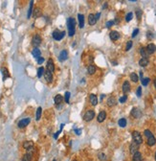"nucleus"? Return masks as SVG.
I'll return each mask as SVG.
<instances>
[{
  "label": "nucleus",
  "instance_id": "f257e3e1",
  "mask_svg": "<svg viewBox=\"0 0 156 161\" xmlns=\"http://www.w3.org/2000/svg\"><path fill=\"white\" fill-rule=\"evenodd\" d=\"M67 27H68L69 36H73L75 35V28H76V21L73 17H69L67 19Z\"/></svg>",
  "mask_w": 156,
  "mask_h": 161
},
{
  "label": "nucleus",
  "instance_id": "f03ea898",
  "mask_svg": "<svg viewBox=\"0 0 156 161\" xmlns=\"http://www.w3.org/2000/svg\"><path fill=\"white\" fill-rule=\"evenodd\" d=\"M65 34H66L65 31L61 32L60 30H55V31L53 32V34H52V36H53V38H54L55 40H61L63 37H64Z\"/></svg>",
  "mask_w": 156,
  "mask_h": 161
},
{
  "label": "nucleus",
  "instance_id": "7ed1b4c3",
  "mask_svg": "<svg viewBox=\"0 0 156 161\" xmlns=\"http://www.w3.org/2000/svg\"><path fill=\"white\" fill-rule=\"evenodd\" d=\"M132 138H133V141L135 143H137L138 145H141L143 143V138H142V135L140 134L139 131L137 130H134L132 132Z\"/></svg>",
  "mask_w": 156,
  "mask_h": 161
},
{
  "label": "nucleus",
  "instance_id": "20e7f679",
  "mask_svg": "<svg viewBox=\"0 0 156 161\" xmlns=\"http://www.w3.org/2000/svg\"><path fill=\"white\" fill-rule=\"evenodd\" d=\"M94 117H95V111L92 110V109H89V110H87L86 112L84 113V115H83V120H84L85 122H90V121L93 120Z\"/></svg>",
  "mask_w": 156,
  "mask_h": 161
},
{
  "label": "nucleus",
  "instance_id": "39448f33",
  "mask_svg": "<svg viewBox=\"0 0 156 161\" xmlns=\"http://www.w3.org/2000/svg\"><path fill=\"white\" fill-rule=\"evenodd\" d=\"M32 44L34 45L35 48H37L41 44V37H40L39 35L36 34V35L34 36V37L32 38Z\"/></svg>",
  "mask_w": 156,
  "mask_h": 161
},
{
  "label": "nucleus",
  "instance_id": "423d86ee",
  "mask_svg": "<svg viewBox=\"0 0 156 161\" xmlns=\"http://www.w3.org/2000/svg\"><path fill=\"white\" fill-rule=\"evenodd\" d=\"M30 122H31V119H30L29 117H27V118H23V119H21V120L18 122L17 126H18L19 129H23V128L27 127V126L30 124Z\"/></svg>",
  "mask_w": 156,
  "mask_h": 161
},
{
  "label": "nucleus",
  "instance_id": "0eeeda50",
  "mask_svg": "<svg viewBox=\"0 0 156 161\" xmlns=\"http://www.w3.org/2000/svg\"><path fill=\"white\" fill-rule=\"evenodd\" d=\"M139 146L137 143H135L134 141L130 144V147H129V152H130V153H132V154H134L135 152H138V150H139Z\"/></svg>",
  "mask_w": 156,
  "mask_h": 161
},
{
  "label": "nucleus",
  "instance_id": "6e6552de",
  "mask_svg": "<svg viewBox=\"0 0 156 161\" xmlns=\"http://www.w3.org/2000/svg\"><path fill=\"white\" fill-rule=\"evenodd\" d=\"M106 118V112L104 110H101L100 113L98 114V117H97V120L99 123H103Z\"/></svg>",
  "mask_w": 156,
  "mask_h": 161
},
{
  "label": "nucleus",
  "instance_id": "1a4fd4ad",
  "mask_svg": "<svg viewBox=\"0 0 156 161\" xmlns=\"http://www.w3.org/2000/svg\"><path fill=\"white\" fill-rule=\"evenodd\" d=\"M131 115L134 118H137L138 119V118H140L141 116H142V111H141L138 107H133L132 110H131Z\"/></svg>",
  "mask_w": 156,
  "mask_h": 161
},
{
  "label": "nucleus",
  "instance_id": "9d476101",
  "mask_svg": "<svg viewBox=\"0 0 156 161\" xmlns=\"http://www.w3.org/2000/svg\"><path fill=\"white\" fill-rule=\"evenodd\" d=\"M109 36L111 40L116 41V40H118L120 38V34H119V32H117V31H111L109 34Z\"/></svg>",
  "mask_w": 156,
  "mask_h": 161
},
{
  "label": "nucleus",
  "instance_id": "9b49d317",
  "mask_svg": "<svg viewBox=\"0 0 156 161\" xmlns=\"http://www.w3.org/2000/svg\"><path fill=\"white\" fill-rule=\"evenodd\" d=\"M68 58V52L66 50H62L61 53H60V56H59V61L60 62H64L66 61Z\"/></svg>",
  "mask_w": 156,
  "mask_h": 161
},
{
  "label": "nucleus",
  "instance_id": "f8f14e48",
  "mask_svg": "<svg viewBox=\"0 0 156 161\" xmlns=\"http://www.w3.org/2000/svg\"><path fill=\"white\" fill-rule=\"evenodd\" d=\"M23 148L25 150H27L28 152H31V151H33V148H34V143L32 141H25L23 143Z\"/></svg>",
  "mask_w": 156,
  "mask_h": 161
},
{
  "label": "nucleus",
  "instance_id": "ddd939ff",
  "mask_svg": "<svg viewBox=\"0 0 156 161\" xmlns=\"http://www.w3.org/2000/svg\"><path fill=\"white\" fill-rule=\"evenodd\" d=\"M47 70H49L50 72H54L55 71V64H54V62L52 59H49L48 62H47Z\"/></svg>",
  "mask_w": 156,
  "mask_h": 161
},
{
  "label": "nucleus",
  "instance_id": "4468645a",
  "mask_svg": "<svg viewBox=\"0 0 156 161\" xmlns=\"http://www.w3.org/2000/svg\"><path fill=\"white\" fill-rule=\"evenodd\" d=\"M89 101H90V104L93 107H96L98 105V97L96 96L95 94H90L89 95Z\"/></svg>",
  "mask_w": 156,
  "mask_h": 161
},
{
  "label": "nucleus",
  "instance_id": "2eb2a0df",
  "mask_svg": "<svg viewBox=\"0 0 156 161\" xmlns=\"http://www.w3.org/2000/svg\"><path fill=\"white\" fill-rule=\"evenodd\" d=\"M32 55H33V57H34L35 59L38 60V59L41 57V52H40V50L38 48H34L33 51H32Z\"/></svg>",
  "mask_w": 156,
  "mask_h": 161
},
{
  "label": "nucleus",
  "instance_id": "dca6fc26",
  "mask_svg": "<svg viewBox=\"0 0 156 161\" xmlns=\"http://www.w3.org/2000/svg\"><path fill=\"white\" fill-rule=\"evenodd\" d=\"M122 89H123V92H124V93H127V92L130 91V83H129L127 80H125V82L123 83Z\"/></svg>",
  "mask_w": 156,
  "mask_h": 161
},
{
  "label": "nucleus",
  "instance_id": "f3484780",
  "mask_svg": "<svg viewBox=\"0 0 156 161\" xmlns=\"http://www.w3.org/2000/svg\"><path fill=\"white\" fill-rule=\"evenodd\" d=\"M1 73L3 75V80H5L6 79L10 78V73H9V71H8V69L6 67H2L1 68Z\"/></svg>",
  "mask_w": 156,
  "mask_h": 161
},
{
  "label": "nucleus",
  "instance_id": "a211bd4d",
  "mask_svg": "<svg viewBox=\"0 0 156 161\" xmlns=\"http://www.w3.org/2000/svg\"><path fill=\"white\" fill-rule=\"evenodd\" d=\"M106 104H107V106L108 107H114V106H116V104H117V101H116V99H115V97L111 96L108 98V100H107V102H106Z\"/></svg>",
  "mask_w": 156,
  "mask_h": 161
},
{
  "label": "nucleus",
  "instance_id": "6ab92c4d",
  "mask_svg": "<svg viewBox=\"0 0 156 161\" xmlns=\"http://www.w3.org/2000/svg\"><path fill=\"white\" fill-rule=\"evenodd\" d=\"M44 78H45V80L48 82H51L53 80V74H52V72H50L49 70H46L45 73H44Z\"/></svg>",
  "mask_w": 156,
  "mask_h": 161
},
{
  "label": "nucleus",
  "instance_id": "aec40b11",
  "mask_svg": "<svg viewBox=\"0 0 156 161\" xmlns=\"http://www.w3.org/2000/svg\"><path fill=\"white\" fill-rule=\"evenodd\" d=\"M78 25H79V28H83L84 27V16L81 15V14H78Z\"/></svg>",
  "mask_w": 156,
  "mask_h": 161
},
{
  "label": "nucleus",
  "instance_id": "412c9836",
  "mask_svg": "<svg viewBox=\"0 0 156 161\" xmlns=\"http://www.w3.org/2000/svg\"><path fill=\"white\" fill-rule=\"evenodd\" d=\"M140 54L141 56L143 58H145V59H148V57H149V53L147 52V48H145V47H142L140 49Z\"/></svg>",
  "mask_w": 156,
  "mask_h": 161
},
{
  "label": "nucleus",
  "instance_id": "4be33fe9",
  "mask_svg": "<svg viewBox=\"0 0 156 161\" xmlns=\"http://www.w3.org/2000/svg\"><path fill=\"white\" fill-rule=\"evenodd\" d=\"M147 52L149 53V55H150V54H153V53L156 52V46L153 43H149V44L147 46Z\"/></svg>",
  "mask_w": 156,
  "mask_h": 161
},
{
  "label": "nucleus",
  "instance_id": "5701e85b",
  "mask_svg": "<svg viewBox=\"0 0 156 161\" xmlns=\"http://www.w3.org/2000/svg\"><path fill=\"white\" fill-rule=\"evenodd\" d=\"M96 22H97V20H96L95 15L90 14V15L88 16V24H89V25H95Z\"/></svg>",
  "mask_w": 156,
  "mask_h": 161
},
{
  "label": "nucleus",
  "instance_id": "b1692460",
  "mask_svg": "<svg viewBox=\"0 0 156 161\" xmlns=\"http://www.w3.org/2000/svg\"><path fill=\"white\" fill-rule=\"evenodd\" d=\"M143 160V157H142V153L140 152H137L133 154V157H132V161H142Z\"/></svg>",
  "mask_w": 156,
  "mask_h": 161
},
{
  "label": "nucleus",
  "instance_id": "393cba45",
  "mask_svg": "<svg viewBox=\"0 0 156 161\" xmlns=\"http://www.w3.org/2000/svg\"><path fill=\"white\" fill-rule=\"evenodd\" d=\"M54 101H55V104L58 106V105H60V104H61L63 101V97L61 95V94H58V95H56L55 98H54Z\"/></svg>",
  "mask_w": 156,
  "mask_h": 161
},
{
  "label": "nucleus",
  "instance_id": "a878e982",
  "mask_svg": "<svg viewBox=\"0 0 156 161\" xmlns=\"http://www.w3.org/2000/svg\"><path fill=\"white\" fill-rule=\"evenodd\" d=\"M156 144V138L152 135V136H150L149 138H147V145L150 146V147H152V146H154Z\"/></svg>",
  "mask_w": 156,
  "mask_h": 161
},
{
  "label": "nucleus",
  "instance_id": "bb28decb",
  "mask_svg": "<svg viewBox=\"0 0 156 161\" xmlns=\"http://www.w3.org/2000/svg\"><path fill=\"white\" fill-rule=\"evenodd\" d=\"M32 156H33L32 152H28L26 154H24V156L22 157L21 161H31L32 160Z\"/></svg>",
  "mask_w": 156,
  "mask_h": 161
},
{
  "label": "nucleus",
  "instance_id": "cd10ccee",
  "mask_svg": "<svg viewBox=\"0 0 156 161\" xmlns=\"http://www.w3.org/2000/svg\"><path fill=\"white\" fill-rule=\"evenodd\" d=\"M41 113H42V108H41V107H38L37 109H36V113H35V120L36 121H39L40 120Z\"/></svg>",
  "mask_w": 156,
  "mask_h": 161
},
{
  "label": "nucleus",
  "instance_id": "c85d7f7f",
  "mask_svg": "<svg viewBox=\"0 0 156 161\" xmlns=\"http://www.w3.org/2000/svg\"><path fill=\"white\" fill-rule=\"evenodd\" d=\"M33 16H34L35 18L39 17V16H41V9H40V8H35V9L34 10V14H33Z\"/></svg>",
  "mask_w": 156,
  "mask_h": 161
},
{
  "label": "nucleus",
  "instance_id": "c756f323",
  "mask_svg": "<svg viewBox=\"0 0 156 161\" xmlns=\"http://www.w3.org/2000/svg\"><path fill=\"white\" fill-rule=\"evenodd\" d=\"M147 64H148V59L142 58L140 61H139V65L142 66V67H146Z\"/></svg>",
  "mask_w": 156,
  "mask_h": 161
},
{
  "label": "nucleus",
  "instance_id": "7c9ffc66",
  "mask_svg": "<svg viewBox=\"0 0 156 161\" xmlns=\"http://www.w3.org/2000/svg\"><path fill=\"white\" fill-rule=\"evenodd\" d=\"M87 72H88L89 75H93L94 73L96 72V66L93 64L89 65V66L87 67Z\"/></svg>",
  "mask_w": 156,
  "mask_h": 161
},
{
  "label": "nucleus",
  "instance_id": "2f4dec72",
  "mask_svg": "<svg viewBox=\"0 0 156 161\" xmlns=\"http://www.w3.org/2000/svg\"><path fill=\"white\" fill-rule=\"evenodd\" d=\"M44 73H45V70H44V68L42 66L37 69V77L38 78H41L42 76H44Z\"/></svg>",
  "mask_w": 156,
  "mask_h": 161
},
{
  "label": "nucleus",
  "instance_id": "473e14b6",
  "mask_svg": "<svg viewBox=\"0 0 156 161\" xmlns=\"http://www.w3.org/2000/svg\"><path fill=\"white\" fill-rule=\"evenodd\" d=\"M130 80H132L133 82H137L139 80V78H138V75L136 73H131L130 74Z\"/></svg>",
  "mask_w": 156,
  "mask_h": 161
},
{
  "label": "nucleus",
  "instance_id": "72a5a7b5",
  "mask_svg": "<svg viewBox=\"0 0 156 161\" xmlns=\"http://www.w3.org/2000/svg\"><path fill=\"white\" fill-rule=\"evenodd\" d=\"M118 125L121 127V128H125L126 126V120L125 118H121L119 121H118Z\"/></svg>",
  "mask_w": 156,
  "mask_h": 161
},
{
  "label": "nucleus",
  "instance_id": "f704fd0d",
  "mask_svg": "<svg viewBox=\"0 0 156 161\" xmlns=\"http://www.w3.org/2000/svg\"><path fill=\"white\" fill-rule=\"evenodd\" d=\"M33 6H34V1H31L30 2V7H29V10H28V14H27V17L28 18L31 17V15L33 13Z\"/></svg>",
  "mask_w": 156,
  "mask_h": 161
},
{
  "label": "nucleus",
  "instance_id": "c9c22d12",
  "mask_svg": "<svg viewBox=\"0 0 156 161\" xmlns=\"http://www.w3.org/2000/svg\"><path fill=\"white\" fill-rule=\"evenodd\" d=\"M144 134H145V136H146L147 138H149L150 136H152V135H153V134H152V132H151L149 129H145Z\"/></svg>",
  "mask_w": 156,
  "mask_h": 161
},
{
  "label": "nucleus",
  "instance_id": "e433bc0d",
  "mask_svg": "<svg viewBox=\"0 0 156 161\" xmlns=\"http://www.w3.org/2000/svg\"><path fill=\"white\" fill-rule=\"evenodd\" d=\"M132 17H133V14H132V13H128V14L125 16V21H126V22H129V21L132 19Z\"/></svg>",
  "mask_w": 156,
  "mask_h": 161
},
{
  "label": "nucleus",
  "instance_id": "4c0bfd02",
  "mask_svg": "<svg viewBox=\"0 0 156 161\" xmlns=\"http://www.w3.org/2000/svg\"><path fill=\"white\" fill-rule=\"evenodd\" d=\"M99 159L101 161H105L106 160V155H105L104 152H101V153L99 154Z\"/></svg>",
  "mask_w": 156,
  "mask_h": 161
},
{
  "label": "nucleus",
  "instance_id": "58836bf2",
  "mask_svg": "<svg viewBox=\"0 0 156 161\" xmlns=\"http://www.w3.org/2000/svg\"><path fill=\"white\" fill-rule=\"evenodd\" d=\"M69 99H70V92H65V95H64V101L67 103V104H69Z\"/></svg>",
  "mask_w": 156,
  "mask_h": 161
},
{
  "label": "nucleus",
  "instance_id": "ea45409f",
  "mask_svg": "<svg viewBox=\"0 0 156 161\" xmlns=\"http://www.w3.org/2000/svg\"><path fill=\"white\" fill-rule=\"evenodd\" d=\"M132 41L131 40H129V41H127V43H126V46H125V51H129L130 48L132 47Z\"/></svg>",
  "mask_w": 156,
  "mask_h": 161
},
{
  "label": "nucleus",
  "instance_id": "a19ab883",
  "mask_svg": "<svg viewBox=\"0 0 156 161\" xmlns=\"http://www.w3.org/2000/svg\"><path fill=\"white\" fill-rule=\"evenodd\" d=\"M149 80H149V78H145V79H143L141 81H142V84H143L144 86H146V85H147V84H148Z\"/></svg>",
  "mask_w": 156,
  "mask_h": 161
},
{
  "label": "nucleus",
  "instance_id": "79ce46f5",
  "mask_svg": "<svg viewBox=\"0 0 156 161\" xmlns=\"http://www.w3.org/2000/svg\"><path fill=\"white\" fill-rule=\"evenodd\" d=\"M126 100H127V96H126V95H124V96H122L121 98H120L119 102H120L121 104H123V103H125Z\"/></svg>",
  "mask_w": 156,
  "mask_h": 161
},
{
  "label": "nucleus",
  "instance_id": "37998d69",
  "mask_svg": "<svg viewBox=\"0 0 156 161\" xmlns=\"http://www.w3.org/2000/svg\"><path fill=\"white\" fill-rule=\"evenodd\" d=\"M142 15H143V12H142L141 10H137V11H136V16H137V18H138V19H141Z\"/></svg>",
  "mask_w": 156,
  "mask_h": 161
},
{
  "label": "nucleus",
  "instance_id": "c03bdc74",
  "mask_svg": "<svg viewBox=\"0 0 156 161\" xmlns=\"http://www.w3.org/2000/svg\"><path fill=\"white\" fill-rule=\"evenodd\" d=\"M136 94H137V96H138V97H141V96H142V87H141V86H139V87L137 88Z\"/></svg>",
  "mask_w": 156,
  "mask_h": 161
},
{
  "label": "nucleus",
  "instance_id": "a18cd8bd",
  "mask_svg": "<svg viewBox=\"0 0 156 161\" xmlns=\"http://www.w3.org/2000/svg\"><path fill=\"white\" fill-rule=\"evenodd\" d=\"M115 23H114V21H107L106 22V28H110L111 26H113Z\"/></svg>",
  "mask_w": 156,
  "mask_h": 161
},
{
  "label": "nucleus",
  "instance_id": "49530a36",
  "mask_svg": "<svg viewBox=\"0 0 156 161\" xmlns=\"http://www.w3.org/2000/svg\"><path fill=\"white\" fill-rule=\"evenodd\" d=\"M147 36L148 39H152L153 38V34L151 32H147Z\"/></svg>",
  "mask_w": 156,
  "mask_h": 161
},
{
  "label": "nucleus",
  "instance_id": "de8ad7c7",
  "mask_svg": "<svg viewBox=\"0 0 156 161\" xmlns=\"http://www.w3.org/2000/svg\"><path fill=\"white\" fill-rule=\"evenodd\" d=\"M138 33H139V29H135L133 33H132V37H135L137 35H138Z\"/></svg>",
  "mask_w": 156,
  "mask_h": 161
},
{
  "label": "nucleus",
  "instance_id": "09e8293b",
  "mask_svg": "<svg viewBox=\"0 0 156 161\" xmlns=\"http://www.w3.org/2000/svg\"><path fill=\"white\" fill-rule=\"evenodd\" d=\"M45 60H44V58H42V57H40L38 60H37V63L38 64H41V63H43V62H44Z\"/></svg>",
  "mask_w": 156,
  "mask_h": 161
},
{
  "label": "nucleus",
  "instance_id": "8fccbe9b",
  "mask_svg": "<svg viewBox=\"0 0 156 161\" xmlns=\"http://www.w3.org/2000/svg\"><path fill=\"white\" fill-rule=\"evenodd\" d=\"M74 131L76 132V134H77V135H79V134L81 133V131H82V130H81V129H74Z\"/></svg>",
  "mask_w": 156,
  "mask_h": 161
},
{
  "label": "nucleus",
  "instance_id": "3c124183",
  "mask_svg": "<svg viewBox=\"0 0 156 161\" xmlns=\"http://www.w3.org/2000/svg\"><path fill=\"white\" fill-rule=\"evenodd\" d=\"M60 133H61V130H59V131H58V132H56V133H55V135H54V138H55V139H57V138H58V136H59V134H60Z\"/></svg>",
  "mask_w": 156,
  "mask_h": 161
},
{
  "label": "nucleus",
  "instance_id": "603ef678",
  "mask_svg": "<svg viewBox=\"0 0 156 161\" xmlns=\"http://www.w3.org/2000/svg\"><path fill=\"white\" fill-rule=\"evenodd\" d=\"M100 16H101V14H100V13H98V14H97V15L95 16V17H96V20H99Z\"/></svg>",
  "mask_w": 156,
  "mask_h": 161
},
{
  "label": "nucleus",
  "instance_id": "864d4df0",
  "mask_svg": "<svg viewBox=\"0 0 156 161\" xmlns=\"http://www.w3.org/2000/svg\"><path fill=\"white\" fill-rule=\"evenodd\" d=\"M140 78H141V80L144 79V78H143V72H142V71L140 72Z\"/></svg>",
  "mask_w": 156,
  "mask_h": 161
},
{
  "label": "nucleus",
  "instance_id": "5fc2aeb1",
  "mask_svg": "<svg viewBox=\"0 0 156 161\" xmlns=\"http://www.w3.org/2000/svg\"><path fill=\"white\" fill-rule=\"evenodd\" d=\"M105 8H107V3H104V5L103 6V9H105Z\"/></svg>",
  "mask_w": 156,
  "mask_h": 161
},
{
  "label": "nucleus",
  "instance_id": "6e6d98bb",
  "mask_svg": "<svg viewBox=\"0 0 156 161\" xmlns=\"http://www.w3.org/2000/svg\"><path fill=\"white\" fill-rule=\"evenodd\" d=\"M105 96V95H104V94H102V95H101V100H103V99H104V97Z\"/></svg>",
  "mask_w": 156,
  "mask_h": 161
},
{
  "label": "nucleus",
  "instance_id": "4d7b16f0",
  "mask_svg": "<svg viewBox=\"0 0 156 161\" xmlns=\"http://www.w3.org/2000/svg\"><path fill=\"white\" fill-rule=\"evenodd\" d=\"M154 86H155V88H156V80H154Z\"/></svg>",
  "mask_w": 156,
  "mask_h": 161
},
{
  "label": "nucleus",
  "instance_id": "13d9d810",
  "mask_svg": "<svg viewBox=\"0 0 156 161\" xmlns=\"http://www.w3.org/2000/svg\"><path fill=\"white\" fill-rule=\"evenodd\" d=\"M155 160H156V152H155Z\"/></svg>",
  "mask_w": 156,
  "mask_h": 161
},
{
  "label": "nucleus",
  "instance_id": "bf43d9fd",
  "mask_svg": "<svg viewBox=\"0 0 156 161\" xmlns=\"http://www.w3.org/2000/svg\"><path fill=\"white\" fill-rule=\"evenodd\" d=\"M53 161H57V160H56V159H54V160H53Z\"/></svg>",
  "mask_w": 156,
  "mask_h": 161
},
{
  "label": "nucleus",
  "instance_id": "052dcab7",
  "mask_svg": "<svg viewBox=\"0 0 156 161\" xmlns=\"http://www.w3.org/2000/svg\"><path fill=\"white\" fill-rule=\"evenodd\" d=\"M73 161H77V160H73Z\"/></svg>",
  "mask_w": 156,
  "mask_h": 161
}]
</instances>
